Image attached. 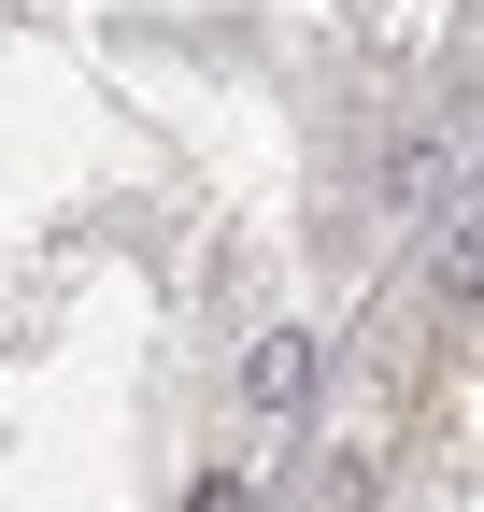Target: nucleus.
<instances>
[{
    "label": "nucleus",
    "instance_id": "nucleus-1",
    "mask_svg": "<svg viewBox=\"0 0 484 512\" xmlns=\"http://www.w3.org/2000/svg\"><path fill=\"white\" fill-rule=\"evenodd\" d=\"M242 384H257V413H285L299 384H314V356H299V342H257V370H242Z\"/></svg>",
    "mask_w": 484,
    "mask_h": 512
}]
</instances>
